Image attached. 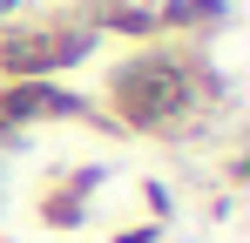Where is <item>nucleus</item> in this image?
I'll return each instance as SVG.
<instances>
[{"label": "nucleus", "instance_id": "obj_1", "mask_svg": "<svg viewBox=\"0 0 250 243\" xmlns=\"http://www.w3.org/2000/svg\"><path fill=\"white\" fill-rule=\"evenodd\" d=\"M223 75L183 40H149L108 68V122L115 135H189L209 108H223Z\"/></svg>", "mask_w": 250, "mask_h": 243}, {"label": "nucleus", "instance_id": "obj_2", "mask_svg": "<svg viewBox=\"0 0 250 243\" xmlns=\"http://www.w3.org/2000/svg\"><path fill=\"white\" fill-rule=\"evenodd\" d=\"M95 40L88 20H14L0 34V81H61L95 54Z\"/></svg>", "mask_w": 250, "mask_h": 243}, {"label": "nucleus", "instance_id": "obj_3", "mask_svg": "<svg viewBox=\"0 0 250 243\" xmlns=\"http://www.w3.org/2000/svg\"><path fill=\"white\" fill-rule=\"evenodd\" d=\"M95 182H102V169H75V176H61V189L41 196V223H47V230H82L88 202H95Z\"/></svg>", "mask_w": 250, "mask_h": 243}, {"label": "nucleus", "instance_id": "obj_4", "mask_svg": "<svg viewBox=\"0 0 250 243\" xmlns=\"http://www.w3.org/2000/svg\"><path fill=\"white\" fill-rule=\"evenodd\" d=\"M223 20H230V0H156L163 34H216Z\"/></svg>", "mask_w": 250, "mask_h": 243}, {"label": "nucleus", "instance_id": "obj_5", "mask_svg": "<svg viewBox=\"0 0 250 243\" xmlns=\"http://www.w3.org/2000/svg\"><path fill=\"white\" fill-rule=\"evenodd\" d=\"M115 243H163V230L156 223H128V230H115Z\"/></svg>", "mask_w": 250, "mask_h": 243}, {"label": "nucleus", "instance_id": "obj_6", "mask_svg": "<svg viewBox=\"0 0 250 243\" xmlns=\"http://www.w3.org/2000/svg\"><path fill=\"white\" fill-rule=\"evenodd\" d=\"M14 14H21V0H0V27H7V20H14Z\"/></svg>", "mask_w": 250, "mask_h": 243}]
</instances>
